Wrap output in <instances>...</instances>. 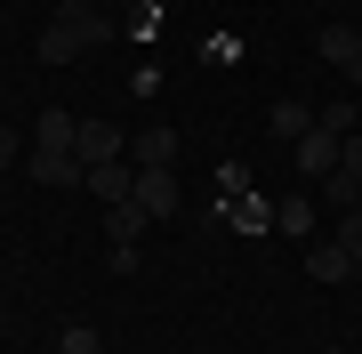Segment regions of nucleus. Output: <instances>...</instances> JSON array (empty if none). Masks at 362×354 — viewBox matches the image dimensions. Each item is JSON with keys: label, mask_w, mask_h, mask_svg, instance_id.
Wrapping results in <instances>:
<instances>
[{"label": "nucleus", "mask_w": 362, "mask_h": 354, "mask_svg": "<svg viewBox=\"0 0 362 354\" xmlns=\"http://www.w3.org/2000/svg\"><path fill=\"white\" fill-rule=\"evenodd\" d=\"M338 249H346V258L362 266V210H338V234H330Z\"/></svg>", "instance_id": "15"}, {"label": "nucleus", "mask_w": 362, "mask_h": 354, "mask_svg": "<svg viewBox=\"0 0 362 354\" xmlns=\"http://www.w3.org/2000/svg\"><path fill=\"white\" fill-rule=\"evenodd\" d=\"M314 49H322V65L362 73V25H322V33H314Z\"/></svg>", "instance_id": "5"}, {"label": "nucleus", "mask_w": 362, "mask_h": 354, "mask_svg": "<svg viewBox=\"0 0 362 354\" xmlns=\"http://www.w3.org/2000/svg\"><path fill=\"white\" fill-rule=\"evenodd\" d=\"M137 210L145 218H177V177H169V170H137Z\"/></svg>", "instance_id": "6"}, {"label": "nucleus", "mask_w": 362, "mask_h": 354, "mask_svg": "<svg viewBox=\"0 0 362 354\" xmlns=\"http://www.w3.org/2000/svg\"><path fill=\"white\" fill-rule=\"evenodd\" d=\"M16 153H25V137H16V121H0V170H8Z\"/></svg>", "instance_id": "16"}, {"label": "nucleus", "mask_w": 362, "mask_h": 354, "mask_svg": "<svg viewBox=\"0 0 362 354\" xmlns=\"http://www.w3.org/2000/svg\"><path fill=\"white\" fill-rule=\"evenodd\" d=\"M105 33H113V25H105V8H81V0H73V8L57 16L49 33H40V65H65V57H81V49H97Z\"/></svg>", "instance_id": "1"}, {"label": "nucleus", "mask_w": 362, "mask_h": 354, "mask_svg": "<svg viewBox=\"0 0 362 354\" xmlns=\"http://www.w3.org/2000/svg\"><path fill=\"white\" fill-rule=\"evenodd\" d=\"M266 129H274V137H282V145H298V137H306V129H314V105H298V97H282V105H274V113H266Z\"/></svg>", "instance_id": "11"}, {"label": "nucleus", "mask_w": 362, "mask_h": 354, "mask_svg": "<svg viewBox=\"0 0 362 354\" xmlns=\"http://www.w3.org/2000/svg\"><path fill=\"white\" fill-rule=\"evenodd\" d=\"M89 194L113 210V201H129V194H137V170H129V161H105V170H89Z\"/></svg>", "instance_id": "9"}, {"label": "nucleus", "mask_w": 362, "mask_h": 354, "mask_svg": "<svg viewBox=\"0 0 362 354\" xmlns=\"http://www.w3.org/2000/svg\"><path fill=\"white\" fill-rule=\"evenodd\" d=\"M145 225H153V218H145L137 201H113V210H105V234H113V242H137Z\"/></svg>", "instance_id": "13"}, {"label": "nucleus", "mask_w": 362, "mask_h": 354, "mask_svg": "<svg viewBox=\"0 0 362 354\" xmlns=\"http://www.w3.org/2000/svg\"><path fill=\"white\" fill-rule=\"evenodd\" d=\"M25 170H33L40 185H89V170H81V153H49V145H33V153H25Z\"/></svg>", "instance_id": "7"}, {"label": "nucleus", "mask_w": 362, "mask_h": 354, "mask_svg": "<svg viewBox=\"0 0 362 354\" xmlns=\"http://www.w3.org/2000/svg\"><path fill=\"white\" fill-rule=\"evenodd\" d=\"M73 153H81V170H105V161H129V137H121L113 121H81V129H73Z\"/></svg>", "instance_id": "2"}, {"label": "nucleus", "mask_w": 362, "mask_h": 354, "mask_svg": "<svg viewBox=\"0 0 362 354\" xmlns=\"http://www.w3.org/2000/svg\"><path fill=\"white\" fill-rule=\"evenodd\" d=\"M129 170H177V129L169 121H145L129 137Z\"/></svg>", "instance_id": "3"}, {"label": "nucleus", "mask_w": 362, "mask_h": 354, "mask_svg": "<svg viewBox=\"0 0 362 354\" xmlns=\"http://www.w3.org/2000/svg\"><path fill=\"white\" fill-rule=\"evenodd\" d=\"M354 105H362V73H354Z\"/></svg>", "instance_id": "17"}, {"label": "nucleus", "mask_w": 362, "mask_h": 354, "mask_svg": "<svg viewBox=\"0 0 362 354\" xmlns=\"http://www.w3.org/2000/svg\"><path fill=\"white\" fill-rule=\"evenodd\" d=\"M306 274H314V282H346V274H362V266H354L338 242H314V249H306Z\"/></svg>", "instance_id": "10"}, {"label": "nucleus", "mask_w": 362, "mask_h": 354, "mask_svg": "<svg viewBox=\"0 0 362 354\" xmlns=\"http://www.w3.org/2000/svg\"><path fill=\"white\" fill-rule=\"evenodd\" d=\"M274 225H282V234H298V242H306V234H314V201H306V194H290V201H274Z\"/></svg>", "instance_id": "12"}, {"label": "nucleus", "mask_w": 362, "mask_h": 354, "mask_svg": "<svg viewBox=\"0 0 362 354\" xmlns=\"http://www.w3.org/2000/svg\"><path fill=\"white\" fill-rule=\"evenodd\" d=\"M73 129H81V113H65V105H40L33 145H49V153H73Z\"/></svg>", "instance_id": "8"}, {"label": "nucleus", "mask_w": 362, "mask_h": 354, "mask_svg": "<svg viewBox=\"0 0 362 354\" xmlns=\"http://www.w3.org/2000/svg\"><path fill=\"white\" fill-rule=\"evenodd\" d=\"M57 354H105V330H89V322H73L65 338H57Z\"/></svg>", "instance_id": "14"}, {"label": "nucleus", "mask_w": 362, "mask_h": 354, "mask_svg": "<svg viewBox=\"0 0 362 354\" xmlns=\"http://www.w3.org/2000/svg\"><path fill=\"white\" fill-rule=\"evenodd\" d=\"M338 145H346V137L314 121V129L298 137V170H306V177H338Z\"/></svg>", "instance_id": "4"}]
</instances>
